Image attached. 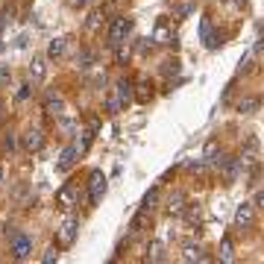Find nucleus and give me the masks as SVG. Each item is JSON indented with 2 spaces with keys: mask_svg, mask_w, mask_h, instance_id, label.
I'll return each mask as SVG.
<instances>
[{
  "mask_svg": "<svg viewBox=\"0 0 264 264\" xmlns=\"http://www.w3.org/2000/svg\"><path fill=\"white\" fill-rule=\"evenodd\" d=\"M76 235H80V217L68 215L59 223V229H56V241H59V247H71L76 241Z\"/></svg>",
  "mask_w": 264,
  "mask_h": 264,
  "instance_id": "f257e3e1",
  "label": "nucleus"
},
{
  "mask_svg": "<svg viewBox=\"0 0 264 264\" xmlns=\"http://www.w3.org/2000/svg\"><path fill=\"white\" fill-rule=\"evenodd\" d=\"M129 30H132V21L126 15L115 18L112 27H109V47H120V44L126 41V36H129Z\"/></svg>",
  "mask_w": 264,
  "mask_h": 264,
  "instance_id": "f03ea898",
  "label": "nucleus"
},
{
  "mask_svg": "<svg viewBox=\"0 0 264 264\" xmlns=\"http://www.w3.org/2000/svg\"><path fill=\"white\" fill-rule=\"evenodd\" d=\"M9 252H12L15 261H24V258H30V252H33V238H30V235H24V232H12Z\"/></svg>",
  "mask_w": 264,
  "mask_h": 264,
  "instance_id": "7ed1b4c3",
  "label": "nucleus"
},
{
  "mask_svg": "<svg viewBox=\"0 0 264 264\" xmlns=\"http://www.w3.org/2000/svg\"><path fill=\"white\" fill-rule=\"evenodd\" d=\"M103 194H106V176L100 170H91V176H88V203L97 205L103 200Z\"/></svg>",
  "mask_w": 264,
  "mask_h": 264,
  "instance_id": "20e7f679",
  "label": "nucleus"
},
{
  "mask_svg": "<svg viewBox=\"0 0 264 264\" xmlns=\"http://www.w3.org/2000/svg\"><path fill=\"white\" fill-rule=\"evenodd\" d=\"M255 223V205L252 203H241L238 212H235V226L238 229H250Z\"/></svg>",
  "mask_w": 264,
  "mask_h": 264,
  "instance_id": "39448f33",
  "label": "nucleus"
},
{
  "mask_svg": "<svg viewBox=\"0 0 264 264\" xmlns=\"http://www.w3.org/2000/svg\"><path fill=\"white\" fill-rule=\"evenodd\" d=\"M21 141H24L27 153H38V150L44 147V132H41V129H27Z\"/></svg>",
  "mask_w": 264,
  "mask_h": 264,
  "instance_id": "423d86ee",
  "label": "nucleus"
},
{
  "mask_svg": "<svg viewBox=\"0 0 264 264\" xmlns=\"http://www.w3.org/2000/svg\"><path fill=\"white\" fill-rule=\"evenodd\" d=\"M217 165L223 168V176H226V182H235L241 176V168H244V162H241V159H220Z\"/></svg>",
  "mask_w": 264,
  "mask_h": 264,
  "instance_id": "0eeeda50",
  "label": "nucleus"
},
{
  "mask_svg": "<svg viewBox=\"0 0 264 264\" xmlns=\"http://www.w3.org/2000/svg\"><path fill=\"white\" fill-rule=\"evenodd\" d=\"M73 197H76V185L68 182V185L56 194V205H59L62 212H71V208H73Z\"/></svg>",
  "mask_w": 264,
  "mask_h": 264,
  "instance_id": "6e6552de",
  "label": "nucleus"
},
{
  "mask_svg": "<svg viewBox=\"0 0 264 264\" xmlns=\"http://www.w3.org/2000/svg\"><path fill=\"white\" fill-rule=\"evenodd\" d=\"M185 208H188V197L185 191H173L168 200V215H185Z\"/></svg>",
  "mask_w": 264,
  "mask_h": 264,
  "instance_id": "1a4fd4ad",
  "label": "nucleus"
},
{
  "mask_svg": "<svg viewBox=\"0 0 264 264\" xmlns=\"http://www.w3.org/2000/svg\"><path fill=\"white\" fill-rule=\"evenodd\" d=\"M115 97H118L120 109H126L132 103V83L129 80H118V85H115Z\"/></svg>",
  "mask_w": 264,
  "mask_h": 264,
  "instance_id": "9d476101",
  "label": "nucleus"
},
{
  "mask_svg": "<svg viewBox=\"0 0 264 264\" xmlns=\"http://www.w3.org/2000/svg\"><path fill=\"white\" fill-rule=\"evenodd\" d=\"M47 56L50 59H65L68 56V38H53L47 47Z\"/></svg>",
  "mask_w": 264,
  "mask_h": 264,
  "instance_id": "9b49d317",
  "label": "nucleus"
},
{
  "mask_svg": "<svg viewBox=\"0 0 264 264\" xmlns=\"http://www.w3.org/2000/svg\"><path fill=\"white\" fill-rule=\"evenodd\" d=\"M182 258H185V261H205L208 255H205L197 244H185V247H182Z\"/></svg>",
  "mask_w": 264,
  "mask_h": 264,
  "instance_id": "f8f14e48",
  "label": "nucleus"
},
{
  "mask_svg": "<svg viewBox=\"0 0 264 264\" xmlns=\"http://www.w3.org/2000/svg\"><path fill=\"white\" fill-rule=\"evenodd\" d=\"M76 156H80V150H76V144H71V147H65V153H62V159H59V165L56 168L59 170H68L76 162Z\"/></svg>",
  "mask_w": 264,
  "mask_h": 264,
  "instance_id": "ddd939ff",
  "label": "nucleus"
},
{
  "mask_svg": "<svg viewBox=\"0 0 264 264\" xmlns=\"http://www.w3.org/2000/svg\"><path fill=\"white\" fill-rule=\"evenodd\" d=\"M153 41H159V44H170V41H173V33L168 30V21H159L156 24V36H153Z\"/></svg>",
  "mask_w": 264,
  "mask_h": 264,
  "instance_id": "4468645a",
  "label": "nucleus"
},
{
  "mask_svg": "<svg viewBox=\"0 0 264 264\" xmlns=\"http://www.w3.org/2000/svg\"><path fill=\"white\" fill-rule=\"evenodd\" d=\"M44 73H47V68H44V59H33V65H30V80L33 83H41L44 80Z\"/></svg>",
  "mask_w": 264,
  "mask_h": 264,
  "instance_id": "2eb2a0df",
  "label": "nucleus"
},
{
  "mask_svg": "<svg viewBox=\"0 0 264 264\" xmlns=\"http://www.w3.org/2000/svg\"><path fill=\"white\" fill-rule=\"evenodd\" d=\"M200 33H203L205 47H217V38H215V33H212V21H208V18H203V24H200Z\"/></svg>",
  "mask_w": 264,
  "mask_h": 264,
  "instance_id": "dca6fc26",
  "label": "nucleus"
},
{
  "mask_svg": "<svg viewBox=\"0 0 264 264\" xmlns=\"http://www.w3.org/2000/svg\"><path fill=\"white\" fill-rule=\"evenodd\" d=\"M147 258H150V261H165V244H162V241H153V244L147 247Z\"/></svg>",
  "mask_w": 264,
  "mask_h": 264,
  "instance_id": "f3484780",
  "label": "nucleus"
},
{
  "mask_svg": "<svg viewBox=\"0 0 264 264\" xmlns=\"http://www.w3.org/2000/svg\"><path fill=\"white\" fill-rule=\"evenodd\" d=\"M44 106H47L50 115H62L65 103H62V97H59V94H53V91H50V94H47V103H44Z\"/></svg>",
  "mask_w": 264,
  "mask_h": 264,
  "instance_id": "a211bd4d",
  "label": "nucleus"
},
{
  "mask_svg": "<svg viewBox=\"0 0 264 264\" xmlns=\"http://www.w3.org/2000/svg\"><path fill=\"white\" fill-rule=\"evenodd\" d=\"M103 27V15L100 12H91L88 18H85V33H97Z\"/></svg>",
  "mask_w": 264,
  "mask_h": 264,
  "instance_id": "6ab92c4d",
  "label": "nucleus"
},
{
  "mask_svg": "<svg viewBox=\"0 0 264 264\" xmlns=\"http://www.w3.org/2000/svg\"><path fill=\"white\" fill-rule=\"evenodd\" d=\"M258 106H261V100H258V97H244V100L238 103V112H247V115H250V112H255Z\"/></svg>",
  "mask_w": 264,
  "mask_h": 264,
  "instance_id": "aec40b11",
  "label": "nucleus"
},
{
  "mask_svg": "<svg viewBox=\"0 0 264 264\" xmlns=\"http://www.w3.org/2000/svg\"><path fill=\"white\" fill-rule=\"evenodd\" d=\"M144 223H147V208H141V212H138V215L132 217V232H141V229H144Z\"/></svg>",
  "mask_w": 264,
  "mask_h": 264,
  "instance_id": "412c9836",
  "label": "nucleus"
},
{
  "mask_svg": "<svg viewBox=\"0 0 264 264\" xmlns=\"http://www.w3.org/2000/svg\"><path fill=\"white\" fill-rule=\"evenodd\" d=\"M235 258V252H232V241L223 238V247H220V261H232Z\"/></svg>",
  "mask_w": 264,
  "mask_h": 264,
  "instance_id": "4be33fe9",
  "label": "nucleus"
},
{
  "mask_svg": "<svg viewBox=\"0 0 264 264\" xmlns=\"http://www.w3.org/2000/svg\"><path fill=\"white\" fill-rule=\"evenodd\" d=\"M85 83H88V85H94V88H97V85H106V73H103V71L88 73V76H85Z\"/></svg>",
  "mask_w": 264,
  "mask_h": 264,
  "instance_id": "5701e85b",
  "label": "nucleus"
},
{
  "mask_svg": "<svg viewBox=\"0 0 264 264\" xmlns=\"http://www.w3.org/2000/svg\"><path fill=\"white\" fill-rule=\"evenodd\" d=\"M106 112H109V115H118V112H120V103H118V97H115V94L106 97Z\"/></svg>",
  "mask_w": 264,
  "mask_h": 264,
  "instance_id": "b1692460",
  "label": "nucleus"
},
{
  "mask_svg": "<svg viewBox=\"0 0 264 264\" xmlns=\"http://www.w3.org/2000/svg\"><path fill=\"white\" fill-rule=\"evenodd\" d=\"M215 156H217V141L212 138V141L205 144V162H215Z\"/></svg>",
  "mask_w": 264,
  "mask_h": 264,
  "instance_id": "393cba45",
  "label": "nucleus"
},
{
  "mask_svg": "<svg viewBox=\"0 0 264 264\" xmlns=\"http://www.w3.org/2000/svg\"><path fill=\"white\" fill-rule=\"evenodd\" d=\"M150 94H153V91H150V85H147V83L138 85V100H141V103H147V100H150Z\"/></svg>",
  "mask_w": 264,
  "mask_h": 264,
  "instance_id": "a878e982",
  "label": "nucleus"
},
{
  "mask_svg": "<svg viewBox=\"0 0 264 264\" xmlns=\"http://www.w3.org/2000/svg\"><path fill=\"white\" fill-rule=\"evenodd\" d=\"M156 200H159V188H153V191H150V194L144 197V208H147V212L153 208V203H156Z\"/></svg>",
  "mask_w": 264,
  "mask_h": 264,
  "instance_id": "bb28decb",
  "label": "nucleus"
},
{
  "mask_svg": "<svg viewBox=\"0 0 264 264\" xmlns=\"http://www.w3.org/2000/svg\"><path fill=\"white\" fill-rule=\"evenodd\" d=\"M162 71H165V73H176V71H179V62H176V59H173V62H165V68H162Z\"/></svg>",
  "mask_w": 264,
  "mask_h": 264,
  "instance_id": "cd10ccee",
  "label": "nucleus"
},
{
  "mask_svg": "<svg viewBox=\"0 0 264 264\" xmlns=\"http://www.w3.org/2000/svg\"><path fill=\"white\" fill-rule=\"evenodd\" d=\"M185 212H188V220H191V223H200V208H185Z\"/></svg>",
  "mask_w": 264,
  "mask_h": 264,
  "instance_id": "c85d7f7f",
  "label": "nucleus"
},
{
  "mask_svg": "<svg viewBox=\"0 0 264 264\" xmlns=\"http://www.w3.org/2000/svg\"><path fill=\"white\" fill-rule=\"evenodd\" d=\"M56 258H59V252H56V250H47V252H44V255H41V261H56Z\"/></svg>",
  "mask_w": 264,
  "mask_h": 264,
  "instance_id": "c756f323",
  "label": "nucleus"
},
{
  "mask_svg": "<svg viewBox=\"0 0 264 264\" xmlns=\"http://www.w3.org/2000/svg\"><path fill=\"white\" fill-rule=\"evenodd\" d=\"M252 205H258V208H264V191L255 194V200H252Z\"/></svg>",
  "mask_w": 264,
  "mask_h": 264,
  "instance_id": "7c9ffc66",
  "label": "nucleus"
},
{
  "mask_svg": "<svg viewBox=\"0 0 264 264\" xmlns=\"http://www.w3.org/2000/svg\"><path fill=\"white\" fill-rule=\"evenodd\" d=\"M30 97V85H21V91H18V100H27Z\"/></svg>",
  "mask_w": 264,
  "mask_h": 264,
  "instance_id": "2f4dec72",
  "label": "nucleus"
},
{
  "mask_svg": "<svg viewBox=\"0 0 264 264\" xmlns=\"http://www.w3.org/2000/svg\"><path fill=\"white\" fill-rule=\"evenodd\" d=\"M68 3H71V6H83L85 0H68Z\"/></svg>",
  "mask_w": 264,
  "mask_h": 264,
  "instance_id": "473e14b6",
  "label": "nucleus"
},
{
  "mask_svg": "<svg viewBox=\"0 0 264 264\" xmlns=\"http://www.w3.org/2000/svg\"><path fill=\"white\" fill-rule=\"evenodd\" d=\"M235 3H238V6H247V0H235Z\"/></svg>",
  "mask_w": 264,
  "mask_h": 264,
  "instance_id": "72a5a7b5",
  "label": "nucleus"
},
{
  "mask_svg": "<svg viewBox=\"0 0 264 264\" xmlns=\"http://www.w3.org/2000/svg\"><path fill=\"white\" fill-rule=\"evenodd\" d=\"M0 182H3V168H0Z\"/></svg>",
  "mask_w": 264,
  "mask_h": 264,
  "instance_id": "f704fd0d",
  "label": "nucleus"
},
{
  "mask_svg": "<svg viewBox=\"0 0 264 264\" xmlns=\"http://www.w3.org/2000/svg\"><path fill=\"white\" fill-rule=\"evenodd\" d=\"M0 50H3V44H0Z\"/></svg>",
  "mask_w": 264,
  "mask_h": 264,
  "instance_id": "c9c22d12",
  "label": "nucleus"
},
{
  "mask_svg": "<svg viewBox=\"0 0 264 264\" xmlns=\"http://www.w3.org/2000/svg\"><path fill=\"white\" fill-rule=\"evenodd\" d=\"M0 226H3V223H0Z\"/></svg>",
  "mask_w": 264,
  "mask_h": 264,
  "instance_id": "e433bc0d",
  "label": "nucleus"
}]
</instances>
